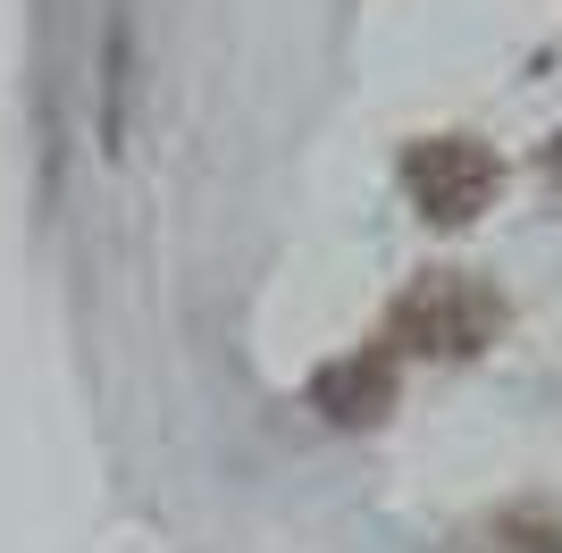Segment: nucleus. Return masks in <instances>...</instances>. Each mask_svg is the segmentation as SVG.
<instances>
[{
    "label": "nucleus",
    "instance_id": "f257e3e1",
    "mask_svg": "<svg viewBox=\"0 0 562 553\" xmlns=\"http://www.w3.org/2000/svg\"><path fill=\"white\" fill-rule=\"evenodd\" d=\"M504 336V294L462 269L412 276L386 311V352H420V361H470Z\"/></svg>",
    "mask_w": 562,
    "mask_h": 553
},
{
    "label": "nucleus",
    "instance_id": "f03ea898",
    "mask_svg": "<svg viewBox=\"0 0 562 553\" xmlns=\"http://www.w3.org/2000/svg\"><path fill=\"white\" fill-rule=\"evenodd\" d=\"M495 184H504V160L479 135H420L403 151V193L428 227H470L495 202Z\"/></svg>",
    "mask_w": 562,
    "mask_h": 553
},
{
    "label": "nucleus",
    "instance_id": "7ed1b4c3",
    "mask_svg": "<svg viewBox=\"0 0 562 553\" xmlns=\"http://www.w3.org/2000/svg\"><path fill=\"white\" fill-rule=\"evenodd\" d=\"M311 411L336 419V428H378L395 411V352L370 345V352H345V361L311 369Z\"/></svg>",
    "mask_w": 562,
    "mask_h": 553
},
{
    "label": "nucleus",
    "instance_id": "20e7f679",
    "mask_svg": "<svg viewBox=\"0 0 562 553\" xmlns=\"http://www.w3.org/2000/svg\"><path fill=\"white\" fill-rule=\"evenodd\" d=\"M470 553H562V520L546 504H504L470 529Z\"/></svg>",
    "mask_w": 562,
    "mask_h": 553
},
{
    "label": "nucleus",
    "instance_id": "39448f33",
    "mask_svg": "<svg viewBox=\"0 0 562 553\" xmlns=\"http://www.w3.org/2000/svg\"><path fill=\"white\" fill-rule=\"evenodd\" d=\"M126 18L101 25V151H126Z\"/></svg>",
    "mask_w": 562,
    "mask_h": 553
},
{
    "label": "nucleus",
    "instance_id": "423d86ee",
    "mask_svg": "<svg viewBox=\"0 0 562 553\" xmlns=\"http://www.w3.org/2000/svg\"><path fill=\"white\" fill-rule=\"evenodd\" d=\"M546 177H554V184H562V135H554V143H546Z\"/></svg>",
    "mask_w": 562,
    "mask_h": 553
}]
</instances>
